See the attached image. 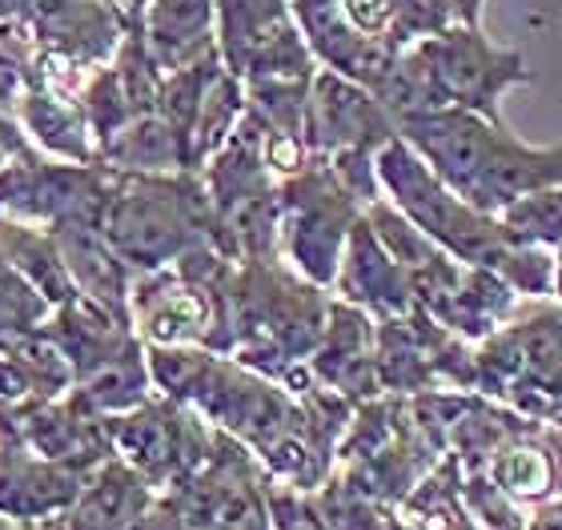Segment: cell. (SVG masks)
I'll list each match as a JSON object with an SVG mask.
<instances>
[{
    "label": "cell",
    "instance_id": "obj_12",
    "mask_svg": "<svg viewBox=\"0 0 562 530\" xmlns=\"http://www.w3.org/2000/svg\"><path fill=\"white\" fill-rule=\"evenodd\" d=\"M45 330L72 362L77 382H85L101 365H109L130 346L140 342V334L133 330V318H121V314H113V309H105L101 302L85 294H72L69 302L53 306Z\"/></svg>",
    "mask_w": 562,
    "mask_h": 530
},
{
    "label": "cell",
    "instance_id": "obj_28",
    "mask_svg": "<svg viewBox=\"0 0 562 530\" xmlns=\"http://www.w3.org/2000/svg\"><path fill=\"white\" fill-rule=\"evenodd\" d=\"M109 4H113V9H121V12H125V16H130V21H137L140 12H145V4H149V0H109Z\"/></svg>",
    "mask_w": 562,
    "mask_h": 530
},
{
    "label": "cell",
    "instance_id": "obj_18",
    "mask_svg": "<svg viewBox=\"0 0 562 530\" xmlns=\"http://www.w3.org/2000/svg\"><path fill=\"white\" fill-rule=\"evenodd\" d=\"M0 249H4V258L12 261V270L21 273L24 282L33 285L48 306H60V302H69V297L77 294L72 273H69V266H65V253H60L53 229L33 225V222L0 217Z\"/></svg>",
    "mask_w": 562,
    "mask_h": 530
},
{
    "label": "cell",
    "instance_id": "obj_3",
    "mask_svg": "<svg viewBox=\"0 0 562 530\" xmlns=\"http://www.w3.org/2000/svg\"><path fill=\"white\" fill-rule=\"evenodd\" d=\"M105 422L113 450L130 466H137L157 490H173L189 474H198L217 442V426L205 414L165 394H153L137 410L113 414Z\"/></svg>",
    "mask_w": 562,
    "mask_h": 530
},
{
    "label": "cell",
    "instance_id": "obj_27",
    "mask_svg": "<svg viewBox=\"0 0 562 530\" xmlns=\"http://www.w3.org/2000/svg\"><path fill=\"white\" fill-rule=\"evenodd\" d=\"M29 9H33V0H0V24H4V21H21Z\"/></svg>",
    "mask_w": 562,
    "mask_h": 530
},
{
    "label": "cell",
    "instance_id": "obj_16",
    "mask_svg": "<svg viewBox=\"0 0 562 530\" xmlns=\"http://www.w3.org/2000/svg\"><path fill=\"white\" fill-rule=\"evenodd\" d=\"M16 117H21V129L29 133V142L45 157L101 166V149H97L93 125L85 117L81 101L29 81L21 105H16Z\"/></svg>",
    "mask_w": 562,
    "mask_h": 530
},
{
    "label": "cell",
    "instance_id": "obj_7",
    "mask_svg": "<svg viewBox=\"0 0 562 530\" xmlns=\"http://www.w3.org/2000/svg\"><path fill=\"white\" fill-rule=\"evenodd\" d=\"M398 137V125L378 101L374 89L350 81L334 69H317L305 105V145L310 154L329 161L346 154H370Z\"/></svg>",
    "mask_w": 562,
    "mask_h": 530
},
{
    "label": "cell",
    "instance_id": "obj_19",
    "mask_svg": "<svg viewBox=\"0 0 562 530\" xmlns=\"http://www.w3.org/2000/svg\"><path fill=\"white\" fill-rule=\"evenodd\" d=\"M494 483L498 490H506L510 498H522V503H547V498L559 490V462L547 454L542 447H530V442H510L494 454Z\"/></svg>",
    "mask_w": 562,
    "mask_h": 530
},
{
    "label": "cell",
    "instance_id": "obj_20",
    "mask_svg": "<svg viewBox=\"0 0 562 530\" xmlns=\"http://www.w3.org/2000/svg\"><path fill=\"white\" fill-rule=\"evenodd\" d=\"M498 222H503L518 241H530V246H542V249H559L562 246V181L510 201V205L498 213Z\"/></svg>",
    "mask_w": 562,
    "mask_h": 530
},
{
    "label": "cell",
    "instance_id": "obj_24",
    "mask_svg": "<svg viewBox=\"0 0 562 530\" xmlns=\"http://www.w3.org/2000/svg\"><path fill=\"white\" fill-rule=\"evenodd\" d=\"M430 4L450 29V24H482V4L486 0H430Z\"/></svg>",
    "mask_w": 562,
    "mask_h": 530
},
{
    "label": "cell",
    "instance_id": "obj_21",
    "mask_svg": "<svg viewBox=\"0 0 562 530\" xmlns=\"http://www.w3.org/2000/svg\"><path fill=\"white\" fill-rule=\"evenodd\" d=\"M48 314H53V306L36 294L33 285L24 282L21 273L12 270V261L0 249V338L41 330L48 322Z\"/></svg>",
    "mask_w": 562,
    "mask_h": 530
},
{
    "label": "cell",
    "instance_id": "obj_30",
    "mask_svg": "<svg viewBox=\"0 0 562 530\" xmlns=\"http://www.w3.org/2000/svg\"><path fill=\"white\" fill-rule=\"evenodd\" d=\"M0 530H9V519H4V515H0Z\"/></svg>",
    "mask_w": 562,
    "mask_h": 530
},
{
    "label": "cell",
    "instance_id": "obj_2",
    "mask_svg": "<svg viewBox=\"0 0 562 530\" xmlns=\"http://www.w3.org/2000/svg\"><path fill=\"white\" fill-rule=\"evenodd\" d=\"M281 261L293 266L305 282L329 290L338 278L341 253L366 205L353 198L326 161H310L302 173L281 177Z\"/></svg>",
    "mask_w": 562,
    "mask_h": 530
},
{
    "label": "cell",
    "instance_id": "obj_13",
    "mask_svg": "<svg viewBox=\"0 0 562 530\" xmlns=\"http://www.w3.org/2000/svg\"><path fill=\"white\" fill-rule=\"evenodd\" d=\"M157 495L161 490L137 466L113 454L85 478L81 495L65 519H69V530H140Z\"/></svg>",
    "mask_w": 562,
    "mask_h": 530
},
{
    "label": "cell",
    "instance_id": "obj_15",
    "mask_svg": "<svg viewBox=\"0 0 562 530\" xmlns=\"http://www.w3.org/2000/svg\"><path fill=\"white\" fill-rule=\"evenodd\" d=\"M137 29L165 72L217 57V0H149Z\"/></svg>",
    "mask_w": 562,
    "mask_h": 530
},
{
    "label": "cell",
    "instance_id": "obj_26",
    "mask_svg": "<svg viewBox=\"0 0 562 530\" xmlns=\"http://www.w3.org/2000/svg\"><path fill=\"white\" fill-rule=\"evenodd\" d=\"M9 530H69V519L65 515H53V519H29V522H12Z\"/></svg>",
    "mask_w": 562,
    "mask_h": 530
},
{
    "label": "cell",
    "instance_id": "obj_25",
    "mask_svg": "<svg viewBox=\"0 0 562 530\" xmlns=\"http://www.w3.org/2000/svg\"><path fill=\"white\" fill-rule=\"evenodd\" d=\"M522 530H562V498L542 503V507L535 510V519H530Z\"/></svg>",
    "mask_w": 562,
    "mask_h": 530
},
{
    "label": "cell",
    "instance_id": "obj_1",
    "mask_svg": "<svg viewBox=\"0 0 562 530\" xmlns=\"http://www.w3.org/2000/svg\"><path fill=\"white\" fill-rule=\"evenodd\" d=\"M105 237L133 273L165 270L213 241V201L198 169L181 173H113Z\"/></svg>",
    "mask_w": 562,
    "mask_h": 530
},
{
    "label": "cell",
    "instance_id": "obj_8",
    "mask_svg": "<svg viewBox=\"0 0 562 530\" xmlns=\"http://www.w3.org/2000/svg\"><path fill=\"white\" fill-rule=\"evenodd\" d=\"M0 426L33 454L60 462V466H72L81 474H93L101 462L117 454L113 438H109V422L97 410H89L72 390L60 394V398L0 406Z\"/></svg>",
    "mask_w": 562,
    "mask_h": 530
},
{
    "label": "cell",
    "instance_id": "obj_17",
    "mask_svg": "<svg viewBox=\"0 0 562 530\" xmlns=\"http://www.w3.org/2000/svg\"><path fill=\"white\" fill-rule=\"evenodd\" d=\"M101 166L113 173H181L189 149L161 113H140L101 145Z\"/></svg>",
    "mask_w": 562,
    "mask_h": 530
},
{
    "label": "cell",
    "instance_id": "obj_9",
    "mask_svg": "<svg viewBox=\"0 0 562 530\" xmlns=\"http://www.w3.org/2000/svg\"><path fill=\"white\" fill-rule=\"evenodd\" d=\"M334 290H338L341 302L366 309V314L378 322L406 318L414 309L411 270L382 246V237L374 234V225L366 222V213H362V222L353 225L350 241H346Z\"/></svg>",
    "mask_w": 562,
    "mask_h": 530
},
{
    "label": "cell",
    "instance_id": "obj_29",
    "mask_svg": "<svg viewBox=\"0 0 562 530\" xmlns=\"http://www.w3.org/2000/svg\"><path fill=\"white\" fill-rule=\"evenodd\" d=\"M554 297L562 302V246L554 249Z\"/></svg>",
    "mask_w": 562,
    "mask_h": 530
},
{
    "label": "cell",
    "instance_id": "obj_5",
    "mask_svg": "<svg viewBox=\"0 0 562 530\" xmlns=\"http://www.w3.org/2000/svg\"><path fill=\"white\" fill-rule=\"evenodd\" d=\"M113 169L57 161L45 154L9 157L0 166V217L33 225H69L89 222L105 225Z\"/></svg>",
    "mask_w": 562,
    "mask_h": 530
},
{
    "label": "cell",
    "instance_id": "obj_11",
    "mask_svg": "<svg viewBox=\"0 0 562 530\" xmlns=\"http://www.w3.org/2000/svg\"><path fill=\"white\" fill-rule=\"evenodd\" d=\"M89 474L48 462L12 438L0 454V515L12 522L69 515Z\"/></svg>",
    "mask_w": 562,
    "mask_h": 530
},
{
    "label": "cell",
    "instance_id": "obj_14",
    "mask_svg": "<svg viewBox=\"0 0 562 530\" xmlns=\"http://www.w3.org/2000/svg\"><path fill=\"white\" fill-rule=\"evenodd\" d=\"M53 237H57L60 253H65V266L72 273L77 294L93 297V302H101V306L121 314V318H133L130 297L137 273L113 249V241L105 237V225H89V222L53 225Z\"/></svg>",
    "mask_w": 562,
    "mask_h": 530
},
{
    "label": "cell",
    "instance_id": "obj_10",
    "mask_svg": "<svg viewBox=\"0 0 562 530\" xmlns=\"http://www.w3.org/2000/svg\"><path fill=\"white\" fill-rule=\"evenodd\" d=\"M378 326L366 309L350 306V302H334L329 306V322L322 330V342L310 353V370L322 386L338 390L350 402L374 398L382 382H378Z\"/></svg>",
    "mask_w": 562,
    "mask_h": 530
},
{
    "label": "cell",
    "instance_id": "obj_22",
    "mask_svg": "<svg viewBox=\"0 0 562 530\" xmlns=\"http://www.w3.org/2000/svg\"><path fill=\"white\" fill-rule=\"evenodd\" d=\"M266 507H270L273 530H334L310 490H293V486L266 478Z\"/></svg>",
    "mask_w": 562,
    "mask_h": 530
},
{
    "label": "cell",
    "instance_id": "obj_4",
    "mask_svg": "<svg viewBox=\"0 0 562 530\" xmlns=\"http://www.w3.org/2000/svg\"><path fill=\"white\" fill-rule=\"evenodd\" d=\"M414 48L430 65L442 105L470 109L491 121H503L498 105L510 89L535 81L527 57L518 48L494 45L491 36L482 33V24H450L442 33L418 41Z\"/></svg>",
    "mask_w": 562,
    "mask_h": 530
},
{
    "label": "cell",
    "instance_id": "obj_23",
    "mask_svg": "<svg viewBox=\"0 0 562 530\" xmlns=\"http://www.w3.org/2000/svg\"><path fill=\"white\" fill-rule=\"evenodd\" d=\"M140 530H193V522L186 519V510L177 507L173 498L165 495H157V503H153V510H149V519H145V527Z\"/></svg>",
    "mask_w": 562,
    "mask_h": 530
},
{
    "label": "cell",
    "instance_id": "obj_6",
    "mask_svg": "<svg viewBox=\"0 0 562 530\" xmlns=\"http://www.w3.org/2000/svg\"><path fill=\"white\" fill-rule=\"evenodd\" d=\"M217 53L241 81L314 77V60L293 0H217Z\"/></svg>",
    "mask_w": 562,
    "mask_h": 530
}]
</instances>
